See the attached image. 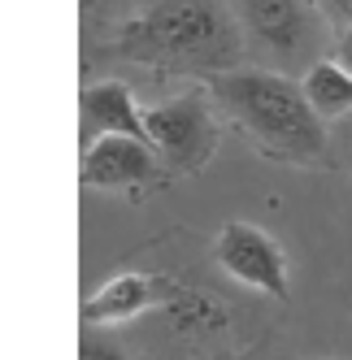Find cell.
<instances>
[{
  "label": "cell",
  "mask_w": 352,
  "mask_h": 360,
  "mask_svg": "<svg viewBox=\"0 0 352 360\" xmlns=\"http://www.w3.org/2000/svg\"><path fill=\"white\" fill-rule=\"evenodd\" d=\"M109 53L131 65L196 74L209 83L218 74L244 70L248 39L226 0H148L122 22Z\"/></svg>",
  "instance_id": "6da1fadb"
},
{
  "label": "cell",
  "mask_w": 352,
  "mask_h": 360,
  "mask_svg": "<svg viewBox=\"0 0 352 360\" xmlns=\"http://www.w3.org/2000/svg\"><path fill=\"white\" fill-rule=\"evenodd\" d=\"M105 135H127L139 143H153L148 139L144 109L135 105V91L118 79H100V83H87L79 91V143L87 148Z\"/></svg>",
  "instance_id": "ba28073f"
},
{
  "label": "cell",
  "mask_w": 352,
  "mask_h": 360,
  "mask_svg": "<svg viewBox=\"0 0 352 360\" xmlns=\"http://www.w3.org/2000/svg\"><path fill=\"white\" fill-rule=\"evenodd\" d=\"M196 295L174 278L161 274H118L109 282H100V291L83 300V326H113L131 321L148 308H170V304H191Z\"/></svg>",
  "instance_id": "8992f818"
},
{
  "label": "cell",
  "mask_w": 352,
  "mask_h": 360,
  "mask_svg": "<svg viewBox=\"0 0 352 360\" xmlns=\"http://www.w3.org/2000/svg\"><path fill=\"white\" fill-rule=\"evenodd\" d=\"M239 18L248 39V57H257L265 70L305 74L313 61L331 57V22L322 18L313 0H226Z\"/></svg>",
  "instance_id": "3957f363"
},
{
  "label": "cell",
  "mask_w": 352,
  "mask_h": 360,
  "mask_svg": "<svg viewBox=\"0 0 352 360\" xmlns=\"http://www.w3.org/2000/svg\"><path fill=\"white\" fill-rule=\"evenodd\" d=\"M209 96L265 157L291 161V165H331L335 161L331 122L309 105L305 87L291 74L265 70V65H244V70L209 79Z\"/></svg>",
  "instance_id": "7a4b0ae2"
},
{
  "label": "cell",
  "mask_w": 352,
  "mask_h": 360,
  "mask_svg": "<svg viewBox=\"0 0 352 360\" xmlns=\"http://www.w3.org/2000/svg\"><path fill=\"white\" fill-rule=\"evenodd\" d=\"M300 87H305L309 105H313L326 122H339V117L352 113V74H348L335 57L313 61L305 74H300Z\"/></svg>",
  "instance_id": "9c48e42d"
},
{
  "label": "cell",
  "mask_w": 352,
  "mask_h": 360,
  "mask_svg": "<svg viewBox=\"0 0 352 360\" xmlns=\"http://www.w3.org/2000/svg\"><path fill=\"white\" fill-rule=\"evenodd\" d=\"M213 261L231 274L235 282L253 287L274 300H291V278H287V256L261 226L248 221H226L213 239Z\"/></svg>",
  "instance_id": "5b68a950"
},
{
  "label": "cell",
  "mask_w": 352,
  "mask_h": 360,
  "mask_svg": "<svg viewBox=\"0 0 352 360\" xmlns=\"http://www.w3.org/2000/svg\"><path fill=\"white\" fill-rule=\"evenodd\" d=\"M161 178V157L153 143H139L127 135H105L83 148L79 157V183L96 191H127V187H148Z\"/></svg>",
  "instance_id": "52a82bcc"
},
{
  "label": "cell",
  "mask_w": 352,
  "mask_h": 360,
  "mask_svg": "<svg viewBox=\"0 0 352 360\" xmlns=\"http://www.w3.org/2000/svg\"><path fill=\"white\" fill-rule=\"evenodd\" d=\"M331 139H335V157L352 161V113L339 117V122H331Z\"/></svg>",
  "instance_id": "4fadbf2b"
},
{
  "label": "cell",
  "mask_w": 352,
  "mask_h": 360,
  "mask_svg": "<svg viewBox=\"0 0 352 360\" xmlns=\"http://www.w3.org/2000/svg\"><path fill=\"white\" fill-rule=\"evenodd\" d=\"M213 109H218L213 96H200V91H183V96H170L161 105L144 109L148 139H153V152L161 157V165L179 169V174H196L209 165V157L218 152V113Z\"/></svg>",
  "instance_id": "277c9868"
},
{
  "label": "cell",
  "mask_w": 352,
  "mask_h": 360,
  "mask_svg": "<svg viewBox=\"0 0 352 360\" xmlns=\"http://www.w3.org/2000/svg\"><path fill=\"white\" fill-rule=\"evenodd\" d=\"M79 360H131L122 347H113L105 334H96V326L83 330V343H79Z\"/></svg>",
  "instance_id": "30bf717a"
},
{
  "label": "cell",
  "mask_w": 352,
  "mask_h": 360,
  "mask_svg": "<svg viewBox=\"0 0 352 360\" xmlns=\"http://www.w3.org/2000/svg\"><path fill=\"white\" fill-rule=\"evenodd\" d=\"M331 57L352 74V27H344L339 35H335V44H331Z\"/></svg>",
  "instance_id": "5bb4252c"
},
{
  "label": "cell",
  "mask_w": 352,
  "mask_h": 360,
  "mask_svg": "<svg viewBox=\"0 0 352 360\" xmlns=\"http://www.w3.org/2000/svg\"><path fill=\"white\" fill-rule=\"evenodd\" d=\"M313 5L322 9V18L331 22L335 31H344V27H352V0H313Z\"/></svg>",
  "instance_id": "8fae6325"
},
{
  "label": "cell",
  "mask_w": 352,
  "mask_h": 360,
  "mask_svg": "<svg viewBox=\"0 0 352 360\" xmlns=\"http://www.w3.org/2000/svg\"><path fill=\"white\" fill-rule=\"evenodd\" d=\"M135 0H83V18H118L122 9H131Z\"/></svg>",
  "instance_id": "7c38bea8"
}]
</instances>
